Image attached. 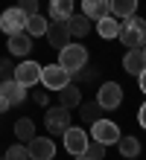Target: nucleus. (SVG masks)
I'll list each match as a JSON object with an SVG mask.
<instances>
[{
    "label": "nucleus",
    "instance_id": "obj_1",
    "mask_svg": "<svg viewBox=\"0 0 146 160\" xmlns=\"http://www.w3.org/2000/svg\"><path fill=\"white\" fill-rule=\"evenodd\" d=\"M117 38L123 41V47H129V50H140V47L146 44V21H143V18H138V15L123 18Z\"/></svg>",
    "mask_w": 146,
    "mask_h": 160
},
{
    "label": "nucleus",
    "instance_id": "obj_2",
    "mask_svg": "<svg viewBox=\"0 0 146 160\" xmlns=\"http://www.w3.org/2000/svg\"><path fill=\"white\" fill-rule=\"evenodd\" d=\"M56 64H62L67 73H76V70L88 67V50L82 44H67V47L58 50V61Z\"/></svg>",
    "mask_w": 146,
    "mask_h": 160
},
{
    "label": "nucleus",
    "instance_id": "obj_3",
    "mask_svg": "<svg viewBox=\"0 0 146 160\" xmlns=\"http://www.w3.org/2000/svg\"><path fill=\"white\" fill-rule=\"evenodd\" d=\"M70 108H64V105H56V108H50L47 111V117H44V125H47V131H50L53 137H62L67 128H70Z\"/></svg>",
    "mask_w": 146,
    "mask_h": 160
},
{
    "label": "nucleus",
    "instance_id": "obj_4",
    "mask_svg": "<svg viewBox=\"0 0 146 160\" xmlns=\"http://www.w3.org/2000/svg\"><path fill=\"white\" fill-rule=\"evenodd\" d=\"M91 140L102 143L105 148H108L111 143H117V140H120V128H117V122H111V119H94L91 122Z\"/></svg>",
    "mask_w": 146,
    "mask_h": 160
},
{
    "label": "nucleus",
    "instance_id": "obj_5",
    "mask_svg": "<svg viewBox=\"0 0 146 160\" xmlns=\"http://www.w3.org/2000/svg\"><path fill=\"white\" fill-rule=\"evenodd\" d=\"M70 82V73H67L62 64H47V67H41V84L44 90H62L64 84Z\"/></svg>",
    "mask_w": 146,
    "mask_h": 160
},
{
    "label": "nucleus",
    "instance_id": "obj_6",
    "mask_svg": "<svg viewBox=\"0 0 146 160\" xmlns=\"http://www.w3.org/2000/svg\"><path fill=\"white\" fill-rule=\"evenodd\" d=\"M120 102H123V88L117 82H102L100 93H96V105L102 111H114V108H120Z\"/></svg>",
    "mask_w": 146,
    "mask_h": 160
},
{
    "label": "nucleus",
    "instance_id": "obj_7",
    "mask_svg": "<svg viewBox=\"0 0 146 160\" xmlns=\"http://www.w3.org/2000/svg\"><path fill=\"white\" fill-rule=\"evenodd\" d=\"M12 79H15L18 84H24V88H35V84L41 82V64H38V61H29V58H24V61L15 67Z\"/></svg>",
    "mask_w": 146,
    "mask_h": 160
},
{
    "label": "nucleus",
    "instance_id": "obj_8",
    "mask_svg": "<svg viewBox=\"0 0 146 160\" xmlns=\"http://www.w3.org/2000/svg\"><path fill=\"white\" fill-rule=\"evenodd\" d=\"M0 29L6 35H15V32H26V15L21 12L18 6L6 9L3 15H0Z\"/></svg>",
    "mask_w": 146,
    "mask_h": 160
},
{
    "label": "nucleus",
    "instance_id": "obj_9",
    "mask_svg": "<svg viewBox=\"0 0 146 160\" xmlns=\"http://www.w3.org/2000/svg\"><path fill=\"white\" fill-rule=\"evenodd\" d=\"M26 152H29V160H53L56 157V143L50 137H32L26 143Z\"/></svg>",
    "mask_w": 146,
    "mask_h": 160
},
{
    "label": "nucleus",
    "instance_id": "obj_10",
    "mask_svg": "<svg viewBox=\"0 0 146 160\" xmlns=\"http://www.w3.org/2000/svg\"><path fill=\"white\" fill-rule=\"evenodd\" d=\"M62 137H64V152H70L73 157H76V154H85V148H88V131L70 125Z\"/></svg>",
    "mask_w": 146,
    "mask_h": 160
},
{
    "label": "nucleus",
    "instance_id": "obj_11",
    "mask_svg": "<svg viewBox=\"0 0 146 160\" xmlns=\"http://www.w3.org/2000/svg\"><path fill=\"white\" fill-rule=\"evenodd\" d=\"M47 41H50V47H56V50H62V47L70 44V29H67V23L64 21H53V23H47Z\"/></svg>",
    "mask_w": 146,
    "mask_h": 160
},
{
    "label": "nucleus",
    "instance_id": "obj_12",
    "mask_svg": "<svg viewBox=\"0 0 146 160\" xmlns=\"http://www.w3.org/2000/svg\"><path fill=\"white\" fill-rule=\"evenodd\" d=\"M26 90H29V88L18 84L15 79H3V82H0V96H3L9 105H21V102L26 99Z\"/></svg>",
    "mask_w": 146,
    "mask_h": 160
},
{
    "label": "nucleus",
    "instance_id": "obj_13",
    "mask_svg": "<svg viewBox=\"0 0 146 160\" xmlns=\"http://www.w3.org/2000/svg\"><path fill=\"white\" fill-rule=\"evenodd\" d=\"M9 55H18V58H26L29 52H32V38H29L26 32H15V35H9Z\"/></svg>",
    "mask_w": 146,
    "mask_h": 160
},
{
    "label": "nucleus",
    "instance_id": "obj_14",
    "mask_svg": "<svg viewBox=\"0 0 146 160\" xmlns=\"http://www.w3.org/2000/svg\"><path fill=\"white\" fill-rule=\"evenodd\" d=\"M82 15L91 18V21H100V18L111 15V6L108 0H82Z\"/></svg>",
    "mask_w": 146,
    "mask_h": 160
},
{
    "label": "nucleus",
    "instance_id": "obj_15",
    "mask_svg": "<svg viewBox=\"0 0 146 160\" xmlns=\"http://www.w3.org/2000/svg\"><path fill=\"white\" fill-rule=\"evenodd\" d=\"M79 102H82V90H79V84L67 82L64 88L58 90V105H64V108H79Z\"/></svg>",
    "mask_w": 146,
    "mask_h": 160
},
{
    "label": "nucleus",
    "instance_id": "obj_16",
    "mask_svg": "<svg viewBox=\"0 0 146 160\" xmlns=\"http://www.w3.org/2000/svg\"><path fill=\"white\" fill-rule=\"evenodd\" d=\"M96 32H100L105 41H114L117 32H120V21H117L114 15H105V18H100V21H96Z\"/></svg>",
    "mask_w": 146,
    "mask_h": 160
},
{
    "label": "nucleus",
    "instance_id": "obj_17",
    "mask_svg": "<svg viewBox=\"0 0 146 160\" xmlns=\"http://www.w3.org/2000/svg\"><path fill=\"white\" fill-rule=\"evenodd\" d=\"M88 21H91V18H85V15H70L67 18L64 23H67V29H70V38H85L88 29H91Z\"/></svg>",
    "mask_w": 146,
    "mask_h": 160
},
{
    "label": "nucleus",
    "instance_id": "obj_18",
    "mask_svg": "<svg viewBox=\"0 0 146 160\" xmlns=\"http://www.w3.org/2000/svg\"><path fill=\"white\" fill-rule=\"evenodd\" d=\"M143 67H146V58H143L140 50H129V52H126V58H123V70H126V73L138 76Z\"/></svg>",
    "mask_w": 146,
    "mask_h": 160
},
{
    "label": "nucleus",
    "instance_id": "obj_19",
    "mask_svg": "<svg viewBox=\"0 0 146 160\" xmlns=\"http://www.w3.org/2000/svg\"><path fill=\"white\" fill-rule=\"evenodd\" d=\"M73 3L76 0H50V18L53 21H67L73 15Z\"/></svg>",
    "mask_w": 146,
    "mask_h": 160
},
{
    "label": "nucleus",
    "instance_id": "obj_20",
    "mask_svg": "<svg viewBox=\"0 0 146 160\" xmlns=\"http://www.w3.org/2000/svg\"><path fill=\"white\" fill-rule=\"evenodd\" d=\"M108 6H111L114 18H129V15H134V9H138V0H108Z\"/></svg>",
    "mask_w": 146,
    "mask_h": 160
},
{
    "label": "nucleus",
    "instance_id": "obj_21",
    "mask_svg": "<svg viewBox=\"0 0 146 160\" xmlns=\"http://www.w3.org/2000/svg\"><path fill=\"white\" fill-rule=\"evenodd\" d=\"M117 148H120L123 157H138V154H140V140H138V137H123V134H120Z\"/></svg>",
    "mask_w": 146,
    "mask_h": 160
},
{
    "label": "nucleus",
    "instance_id": "obj_22",
    "mask_svg": "<svg viewBox=\"0 0 146 160\" xmlns=\"http://www.w3.org/2000/svg\"><path fill=\"white\" fill-rule=\"evenodd\" d=\"M15 137H18V143H29L35 137V122L32 119H18L15 122Z\"/></svg>",
    "mask_w": 146,
    "mask_h": 160
},
{
    "label": "nucleus",
    "instance_id": "obj_23",
    "mask_svg": "<svg viewBox=\"0 0 146 160\" xmlns=\"http://www.w3.org/2000/svg\"><path fill=\"white\" fill-rule=\"evenodd\" d=\"M47 23H50V21H47L41 12H38V15H29L26 18V35H29V38H32V35H44L47 32Z\"/></svg>",
    "mask_w": 146,
    "mask_h": 160
},
{
    "label": "nucleus",
    "instance_id": "obj_24",
    "mask_svg": "<svg viewBox=\"0 0 146 160\" xmlns=\"http://www.w3.org/2000/svg\"><path fill=\"white\" fill-rule=\"evenodd\" d=\"M100 105L96 102H79V114H82V119H88V122H94V119H100Z\"/></svg>",
    "mask_w": 146,
    "mask_h": 160
},
{
    "label": "nucleus",
    "instance_id": "obj_25",
    "mask_svg": "<svg viewBox=\"0 0 146 160\" xmlns=\"http://www.w3.org/2000/svg\"><path fill=\"white\" fill-rule=\"evenodd\" d=\"M3 160H29V152H26V146H24V143H15V146H9V148H6Z\"/></svg>",
    "mask_w": 146,
    "mask_h": 160
},
{
    "label": "nucleus",
    "instance_id": "obj_26",
    "mask_svg": "<svg viewBox=\"0 0 146 160\" xmlns=\"http://www.w3.org/2000/svg\"><path fill=\"white\" fill-rule=\"evenodd\" d=\"M85 157H91V160H102V157H105V146H102V143H96V140H88Z\"/></svg>",
    "mask_w": 146,
    "mask_h": 160
},
{
    "label": "nucleus",
    "instance_id": "obj_27",
    "mask_svg": "<svg viewBox=\"0 0 146 160\" xmlns=\"http://www.w3.org/2000/svg\"><path fill=\"white\" fill-rule=\"evenodd\" d=\"M18 9L29 18V15H38V12H41V3H38V0H18Z\"/></svg>",
    "mask_w": 146,
    "mask_h": 160
},
{
    "label": "nucleus",
    "instance_id": "obj_28",
    "mask_svg": "<svg viewBox=\"0 0 146 160\" xmlns=\"http://www.w3.org/2000/svg\"><path fill=\"white\" fill-rule=\"evenodd\" d=\"M12 73H15L12 58H0V79H12Z\"/></svg>",
    "mask_w": 146,
    "mask_h": 160
},
{
    "label": "nucleus",
    "instance_id": "obj_29",
    "mask_svg": "<svg viewBox=\"0 0 146 160\" xmlns=\"http://www.w3.org/2000/svg\"><path fill=\"white\" fill-rule=\"evenodd\" d=\"M70 79H76V82H91V79H96V70H76V73H70Z\"/></svg>",
    "mask_w": 146,
    "mask_h": 160
},
{
    "label": "nucleus",
    "instance_id": "obj_30",
    "mask_svg": "<svg viewBox=\"0 0 146 160\" xmlns=\"http://www.w3.org/2000/svg\"><path fill=\"white\" fill-rule=\"evenodd\" d=\"M32 102H35V105H47V102H50V96H47L44 90H35V93H32Z\"/></svg>",
    "mask_w": 146,
    "mask_h": 160
},
{
    "label": "nucleus",
    "instance_id": "obj_31",
    "mask_svg": "<svg viewBox=\"0 0 146 160\" xmlns=\"http://www.w3.org/2000/svg\"><path fill=\"white\" fill-rule=\"evenodd\" d=\"M138 122L146 128V102H143V105H140V111H138Z\"/></svg>",
    "mask_w": 146,
    "mask_h": 160
},
{
    "label": "nucleus",
    "instance_id": "obj_32",
    "mask_svg": "<svg viewBox=\"0 0 146 160\" xmlns=\"http://www.w3.org/2000/svg\"><path fill=\"white\" fill-rule=\"evenodd\" d=\"M138 82H140V90L146 93V67H143V70L138 73Z\"/></svg>",
    "mask_w": 146,
    "mask_h": 160
},
{
    "label": "nucleus",
    "instance_id": "obj_33",
    "mask_svg": "<svg viewBox=\"0 0 146 160\" xmlns=\"http://www.w3.org/2000/svg\"><path fill=\"white\" fill-rule=\"evenodd\" d=\"M9 108H12V105H9V102H6L3 96H0V114H6V111H9Z\"/></svg>",
    "mask_w": 146,
    "mask_h": 160
},
{
    "label": "nucleus",
    "instance_id": "obj_34",
    "mask_svg": "<svg viewBox=\"0 0 146 160\" xmlns=\"http://www.w3.org/2000/svg\"><path fill=\"white\" fill-rule=\"evenodd\" d=\"M73 160H91V157H85V154H76V157H73Z\"/></svg>",
    "mask_w": 146,
    "mask_h": 160
},
{
    "label": "nucleus",
    "instance_id": "obj_35",
    "mask_svg": "<svg viewBox=\"0 0 146 160\" xmlns=\"http://www.w3.org/2000/svg\"><path fill=\"white\" fill-rule=\"evenodd\" d=\"M140 52H143V58H146V44H143V47H140Z\"/></svg>",
    "mask_w": 146,
    "mask_h": 160
},
{
    "label": "nucleus",
    "instance_id": "obj_36",
    "mask_svg": "<svg viewBox=\"0 0 146 160\" xmlns=\"http://www.w3.org/2000/svg\"><path fill=\"white\" fill-rule=\"evenodd\" d=\"M0 160H3V157H0Z\"/></svg>",
    "mask_w": 146,
    "mask_h": 160
}]
</instances>
